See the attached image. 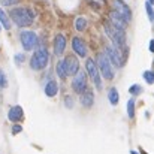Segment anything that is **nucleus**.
<instances>
[{
  "mask_svg": "<svg viewBox=\"0 0 154 154\" xmlns=\"http://www.w3.org/2000/svg\"><path fill=\"white\" fill-rule=\"evenodd\" d=\"M11 18L20 27H29L33 23V12L24 8H15L11 11Z\"/></svg>",
  "mask_w": 154,
  "mask_h": 154,
  "instance_id": "1",
  "label": "nucleus"
},
{
  "mask_svg": "<svg viewBox=\"0 0 154 154\" xmlns=\"http://www.w3.org/2000/svg\"><path fill=\"white\" fill-rule=\"evenodd\" d=\"M103 27H105V32H106L108 38L115 44L114 47H117L118 50H120V48H126V35H124V30L117 29V27L112 26L111 23H105Z\"/></svg>",
  "mask_w": 154,
  "mask_h": 154,
  "instance_id": "2",
  "label": "nucleus"
},
{
  "mask_svg": "<svg viewBox=\"0 0 154 154\" xmlns=\"http://www.w3.org/2000/svg\"><path fill=\"white\" fill-rule=\"evenodd\" d=\"M48 60H50V55H48V51L45 48H41L33 54L32 60H30V67L33 70H42L47 67L48 64Z\"/></svg>",
  "mask_w": 154,
  "mask_h": 154,
  "instance_id": "3",
  "label": "nucleus"
},
{
  "mask_svg": "<svg viewBox=\"0 0 154 154\" xmlns=\"http://www.w3.org/2000/svg\"><path fill=\"white\" fill-rule=\"evenodd\" d=\"M85 69H87V73H88V76L91 78V81L94 82L96 88L100 90V88H102V81H100V76H99V69H97L96 61H94L93 58H87Z\"/></svg>",
  "mask_w": 154,
  "mask_h": 154,
  "instance_id": "4",
  "label": "nucleus"
},
{
  "mask_svg": "<svg viewBox=\"0 0 154 154\" xmlns=\"http://www.w3.org/2000/svg\"><path fill=\"white\" fill-rule=\"evenodd\" d=\"M97 64H99L97 69H100L99 72H102L103 78H106V79H112L114 72H112V69H111V63H109L106 54H99V55H97Z\"/></svg>",
  "mask_w": 154,
  "mask_h": 154,
  "instance_id": "5",
  "label": "nucleus"
},
{
  "mask_svg": "<svg viewBox=\"0 0 154 154\" xmlns=\"http://www.w3.org/2000/svg\"><path fill=\"white\" fill-rule=\"evenodd\" d=\"M20 39H21V44H23L26 51H32L38 45V36L33 32H23Z\"/></svg>",
  "mask_w": 154,
  "mask_h": 154,
  "instance_id": "6",
  "label": "nucleus"
},
{
  "mask_svg": "<svg viewBox=\"0 0 154 154\" xmlns=\"http://www.w3.org/2000/svg\"><path fill=\"white\" fill-rule=\"evenodd\" d=\"M72 87L76 93H82L85 88H87V75L84 70H78L75 73V78H73V82H72Z\"/></svg>",
  "mask_w": 154,
  "mask_h": 154,
  "instance_id": "7",
  "label": "nucleus"
},
{
  "mask_svg": "<svg viewBox=\"0 0 154 154\" xmlns=\"http://www.w3.org/2000/svg\"><path fill=\"white\" fill-rule=\"evenodd\" d=\"M63 66H64V70L67 75H75L79 70V63H78V58L75 55H67L63 60Z\"/></svg>",
  "mask_w": 154,
  "mask_h": 154,
  "instance_id": "8",
  "label": "nucleus"
},
{
  "mask_svg": "<svg viewBox=\"0 0 154 154\" xmlns=\"http://www.w3.org/2000/svg\"><path fill=\"white\" fill-rule=\"evenodd\" d=\"M112 5H114V11H117L126 21H130V18H132L130 9L123 0H112Z\"/></svg>",
  "mask_w": 154,
  "mask_h": 154,
  "instance_id": "9",
  "label": "nucleus"
},
{
  "mask_svg": "<svg viewBox=\"0 0 154 154\" xmlns=\"http://www.w3.org/2000/svg\"><path fill=\"white\" fill-rule=\"evenodd\" d=\"M109 20H111V24L115 26V27L120 29V30H126L127 26H129V21H126L117 11H111V12H109Z\"/></svg>",
  "mask_w": 154,
  "mask_h": 154,
  "instance_id": "10",
  "label": "nucleus"
},
{
  "mask_svg": "<svg viewBox=\"0 0 154 154\" xmlns=\"http://www.w3.org/2000/svg\"><path fill=\"white\" fill-rule=\"evenodd\" d=\"M106 54H108V60H111L115 66H121V64H123L121 54H120L117 47H108V48H106Z\"/></svg>",
  "mask_w": 154,
  "mask_h": 154,
  "instance_id": "11",
  "label": "nucleus"
},
{
  "mask_svg": "<svg viewBox=\"0 0 154 154\" xmlns=\"http://www.w3.org/2000/svg\"><path fill=\"white\" fill-rule=\"evenodd\" d=\"M8 118H9V121H14V123L21 121V120L24 118V111H23V108L18 106V105L12 106V108L8 111Z\"/></svg>",
  "mask_w": 154,
  "mask_h": 154,
  "instance_id": "12",
  "label": "nucleus"
},
{
  "mask_svg": "<svg viewBox=\"0 0 154 154\" xmlns=\"http://www.w3.org/2000/svg\"><path fill=\"white\" fill-rule=\"evenodd\" d=\"M72 48H73V51L76 52L79 57H85V55H87V47H85V44H84L79 38H73V41H72Z\"/></svg>",
  "mask_w": 154,
  "mask_h": 154,
  "instance_id": "13",
  "label": "nucleus"
},
{
  "mask_svg": "<svg viewBox=\"0 0 154 154\" xmlns=\"http://www.w3.org/2000/svg\"><path fill=\"white\" fill-rule=\"evenodd\" d=\"M66 48V39L63 35H57L55 36V41H54V52L55 55H61L63 51Z\"/></svg>",
  "mask_w": 154,
  "mask_h": 154,
  "instance_id": "14",
  "label": "nucleus"
},
{
  "mask_svg": "<svg viewBox=\"0 0 154 154\" xmlns=\"http://www.w3.org/2000/svg\"><path fill=\"white\" fill-rule=\"evenodd\" d=\"M81 94H82V96H81V103H82L85 108H91V106H93V102H94V94H93V91L85 88Z\"/></svg>",
  "mask_w": 154,
  "mask_h": 154,
  "instance_id": "15",
  "label": "nucleus"
},
{
  "mask_svg": "<svg viewBox=\"0 0 154 154\" xmlns=\"http://www.w3.org/2000/svg\"><path fill=\"white\" fill-rule=\"evenodd\" d=\"M57 90H58V87H57V82H55V81H50V82L45 85V94H47L48 97H54V96L57 94Z\"/></svg>",
  "mask_w": 154,
  "mask_h": 154,
  "instance_id": "16",
  "label": "nucleus"
},
{
  "mask_svg": "<svg viewBox=\"0 0 154 154\" xmlns=\"http://www.w3.org/2000/svg\"><path fill=\"white\" fill-rule=\"evenodd\" d=\"M0 23H2V26H3L6 30H11V21H9L8 15L3 12V9H0Z\"/></svg>",
  "mask_w": 154,
  "mask_h": 154,
  "instance_id": "17",
  "label": "nucleus"
},
{
  "mask_svg": "<svg viewBox=\"0 0 154 154\" xmlns=\"http://www.w3.org/2000/svg\"><path fill=\"white\" fill-rule=\"evenodd\" d=\"M75 27H76L78 32H84V30L87 29V21H85V18H82V17L76 18V21H75Z\"/></svg>",
  "mask_w": 154,
  "mask_h": 154,
  "instance_id": "18",
  "label": "nucleus"
},
{
  "mask_svg": "<svg viewBox=\"0 0 154 154\" xmlns=\"http://www.w3.org/2000/svg\"><path fill=\"white\" fill-rule=\"evenodd\" d=\"M108 97H109V102L112 103V105H117L118 100H120V97H118V91H117V88H111L109 90V94H108Z\"/></svg>",
  "mask_w": 154,
  "mask_h": 154,
  "instance_id": "19",
  "label": "nucleus"
},
{
  "mask_svg": "<svg viewBox=\"0 0 154 154\" xmlns=\"http://www.w3.org/2000/svg\"><path fill=\"white\" fill-rule=\"evenodd\" d=\"M55 72H57V75H58L61 79H64V78L67 76V73H66V70H64V66H63V61H57Z\"/></svg>",
  "mask_w": 154,
  "mask_h": 154,
  "instance_id": "20",
  "label": "nucleus"
},
{
  "mask_svg": "<svg viewBox=\"0 0 154 154\" xmlns=\"http://www.w3.org/2000/svg\"><path fill=\"white\" fill-rule=\"evenodd\" d=\"M127 114H129V118H135V100L133 99L127 102Z\"/></svg>",
  "mask_w": 154,
  "mask_h": 154,
  "instance_id": "21",
  "label": "nucleus"
},
{
  "mask_svg": "<svg viewBox=\"0 0 154 154\" xmlns=\"http://www.w3.org/2000/svg\"><path fill=\"white\" fill-rule=\"evenodd\" d=\"M8 87V78L5 75V72L0 69V88H6Z\"/></svg>",
  "mask_w": 154,
  "mask_h": 154,
  "instance_id": "22",
  "label": "nucleus"
},
{
  "mask_svg": "<svg viewBox=\"0 0 154 154\" xmlns=\"http://www.w3.org/2000/svg\"><path fill=\"white\" fill-rule=\"evenodd\" d=\"M129 91H130V94H141L142 93V87L141 85H138V84H135V85H132L130 88H129Z\"/></svg>",
  "mask_w": 154,
  "mask_h": 154,
  "instance_id": "23",
  "label": "nucleus"
},
{
  "mask_svg": "<svg viewBox=\"0 0 154 154\" xmlns=\"http://www.w3.org/2000/svg\"><path fill=\"white\" fill-rule=\"evenodd\" d=\"M144 78H145V81L148 82V84H153L154 82V73L151 70H147V72H144V75H142Z\"/></svg>",
  "mask_w": 154,
  "mask_h": 154,
  "instance_id": "24",
  "label": "nucleus"
},
{
  "mask_svg": "<svg viewBox=\"0 0 154 154\" xmlns=\"http://www.w3.org/2000/svg\"><path fill=\"white\" fill-rule=\"evenodd\" d=\"M145 8H147V14H148L150 21H154V14H153V6H151V3L147 2V3H145Z\"/></svg>",
  "mask_w": 154,
  "mask_h": 154,
  "instance_id": "25",
  "label": "nucleus"
},
{
  "mask_svg": "<svg viewBox=\"0 0 154 154\" xmlns=\"http://www.w3.org/2000/svg\"><path fill=\"white\" fill-rule=\"evenodd\" d=\"M20 132H23V126H20V124H15V126L12 127V133H14V135H18Z\"/></svg>",
  "mask_w": 154,
  "mask_h": 154,
  "instance_id": "26",
  "label": "nucleus"
},
{
  "mask_svg": "<svg viewBox=\"0 0 154 154\" xmlns=\"http://www.w3.org/2000/svg\"><path fill=\"white\" fill-rule=\"evenodd\" d=\"M23 61H24V55H23V54H17V55H15V63L20 66Z\"/></svg>",
  "mask_w": 154,
  "mask_h": 154,
  "instance_id": "27",
  "label": "nucleus"
},
{
  "mask_svg": "<svg viewBox=\"0 0 154 154\" xmlns=\"http://www.w3.org/2000/svg\"><path fill=\"white\" fill-rule=\"evenodd\" d=\"M64 103H66L67 108H73V99H72L70 96H67V97L64 99Z\"/></svg>",
  "mask_w": 154,
  "mask_h": 154,
  "instance_id": "28",
  "label": "nucleus"
},
{
  "mask_svg": "<svg viewBox=\"0 0 154 154\" xmlns=\"http://www.w3.org/2000/svg\"><path fill=\"white\" fill-rule=\"evenodd\" d=\"M3 5H6V6H9V5H15V3H18L20 0H0Z\"/></svg>",
  "mask_w": 154,
  "mask_h": 154,
  "instance_id": "29",
  "label": "nucleus"
},
{
  "mask_svg": "<svg viewBox=\"0 0 154 154\" xmlns=\"http://www.w3.org/2000/svg\"><path fill=\"white\" fill-rule=\"evenodd\" d=\"M153 45H154V42L151 41V42H150V51H153V50H154V48H153Z\"/></svg>",
  "mask_w": 154,
  "mask_h": 154,
  "instance_id": "30",
  "label": "nucleus"
},
{
  "mask_svg": "<svg viewBox=\"0 0 154 154\" xmlns=\"http://www.w3.org/2000/svg\"><path fill=\"white\" fill-rule=\"evenodd\" d=\"M130 154H138L136 151H130Z\"/></svg>",
  "mask_w": 154,
  "mask_h": 154,
  "instance_id": "31",
  "label": "nucleus"
},
{
  "mask_svg": "<svg viewBox=\"0 0 154 154\" xmlns=\"http://www.w3.org/2000/svg\"><path fill=\"white\" fill-rule=\"evenodd\" d=\"M148 2H150V3H153V2H154V0H148Z\"/></svg>",
  "mask_w": 154,
  "mask_h": 154,
  "instance_id": "32",
  "label": "nucleus"
},
{
  "mask_svg": "<svg viewBox=\"0 0 154 154\" xmlns=\"http://www.w3.org/2000/svg\"><path fill=\"white\" fill-rule=\"evenodd\" d=\"M142 154H145V153H144V151H142Z\"/></svg>",
  "mask_w": 154,
  "mask_h": 154,
  "instance_id": "33",
  "label": "nucleus"
}]
</instances>
